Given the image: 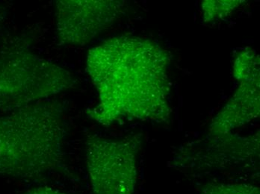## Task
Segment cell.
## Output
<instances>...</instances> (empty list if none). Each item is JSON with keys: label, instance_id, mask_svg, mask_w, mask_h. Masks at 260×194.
Masks as SVG:
<instances>
[{"label": "cell", "instance_id": "obj_1", "mask_svg": "<svg viewBox=\"0 0 260 194\" xmlns=\"http://www.w3.org/2000/svg\"><path fill=\"white\" fill-rule=\"evenodd\" d=\"M167 53L156 43L118 36L93 47L87 70L100 102L88 116L108 126L124 118L166 121L170 109Z\"/></svg>", "mask_w": 260, "mask_h": 194}, {"label": "cell", "instance_id": "obj_2", "mask_svg": "<svg viewBox=\"0 0 260 194\" xmlns=\"http://www.w3.org/2000/svg\"><path fill=\"white\" fill-rule=\"evenodd\" d=\"M65 135L58 105L38 102L0 117V176L35 179L56 170Z\"/></svg>", "mask_w": 260, "mask_h": 194}, {"label": "cell", "instance_id": "obj_3", "mask_svg": "<svg viewBox=\"0 0 260 194\" xmlns=\"http://www.w3.org/2000/svg\"><path fill=\"white\" fill-rule=\"evenodd\" d=\"M70 71L31 53L0 62V108H22L56 95L74 85Z\"/></svg>", "mask_w": 260, "mask_h": 194}, {"label": "cell", "instance_id": "obj_4", "mask_svg": "<svg viewBox=\"0 0 260 194\" xmlns=\"http://www.w3.org/2000/svg\"><path fill=\"white\" fill-rule=\"evenodd\" d=\"M93 194H134L138 179L134 140L90 137L85 143Z\"/></svg>", "mask_w": 260, "mask_h": 194}, {"label": "cell", "instance_id": "obj_5", "mask_svg": "<svg viewBox=\"0 0 260 194\" xmlns=\"http://www.w3.org/2000/svg\"><path fill=\"white\" fill-rule=\"evenodd\" d=\"M123 2L61 0L56 4V33L60 42L83 46L116 20Z\"/></svg>", "mask_w": 260, "mask_h": 194}, {"label": "cell", "instance_id": "obj_6", "mask_svg": "<svg viewBox=\"0 0 260 194\" xmlns=\"http://www.w3.org/2000/svg\"><path fill=\"white\" fill-rule=\"evenodd\" d=\"M252 85L246 99H236L220 113L212 125V130L226 133L233 128L243 125L259 114V93Z\"/></svg>", "mask_w": 260, "mask_h": 194}, {"label": "cell", "instance_id": "obj_7", "mask_svg": "<svg viewBox=\"0 0 260 194\" xmlns=\"http://www.w3.org/2000/svg\"><path fill=\"white\" fill-rule=\"evenodd\" d=\"M259 58L254 51H243L238 57L235 64V76L245 83L259 81Z\"/></svg>", "mask_w": 260, "mask_h": 194}, {"label": "cell", "instance_id": "obj_8", "mask_svg": "<svg viewBox=\"0 0 260 194\" xmlns=\"http://www.w3.org/2000/svg\"><path fill=\"white\" fill-rule=\"evenodd\" d=\"M201 194H260L259 187L250 184H206Z\"/></svg>", "mask_w": 260, "mask_h": 194}, {"label": "cell", "instance_id": "obj_9", "mask_svg": "<svg viewBox=\"0 0 260 194\" xmlns=\"http://www.w3.org/2000/svg\"><path fill=\"white\" fill-rule=\"evenodd\" d=\"M240 1H205L203 3L204 19L206 21L223 18L231 13L235 8L240 5Z\"/></svg>", "mask_w": 260, "mask_h": 194}, {"label": "cell", "instance_id": "obj_10", "mask_svg": "<svg viewBox=\"0 0 260 194\" xmlns=\"http://www.w3.org/2000/svg\"><path fill=\"white\" fill-rule=\"evenodd\" d=\"M23 194H70L65 193V192L61 191V190H57V189L53 188V187H39L36 188L31 189V190H27L26 193Z\"/></svg>", "mask_w": 260, "mask_h": 194}]
</instances>
